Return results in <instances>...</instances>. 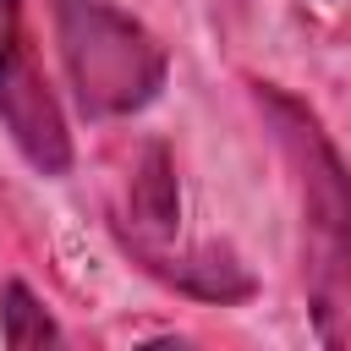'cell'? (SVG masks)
Instances as JSON below:
<instances>
[{
	"instance_id": "cell-1",
	"label": "cell",
	"mask_w": 351,
	"mask_h": 351,
	"mask_svg": "<svg viewBox=\"0 0 351 351\" xmlns=\"http://www.w3.org/2000/svg\"><path fill=\"white\" fill-rule=\"evenodd\" d=\"M258 104L302 203V280L313 329L324 346H351V176L307 104L285 99L280 88H258Z\"/></svg>"
},
{
	"instance_id": "cell-2",
	"label": "cell",
	"mask_w": 351,
	"mask_h": 351,
	"mask_svg": "<svg viewBox=\"0 0 351 351\" xmlns=\"http://www.w3.org/2000/svg\"><path fill=\"white\" fill-rule=\"evenodd\" d=\"M55 38L88 115H132L165 88L159 38L110 0H55Z\"/></svg>"
},
{
	"instance_id": "cell-3",
	"label": "cell",
	"mask_w": 351,
	"mask_h": 351,
	"mask_svg": "<svg viewBox=\"0 0 351 351\" xmlns=\"http://www.w3.org/2000/svg\"><path fill=\"white\" fill-rule=\"evenodd\" d=\"M0 121L16 143V154L38 176L71 170V132H66L60 99L38 66L22 0H0Z\"/></svg>"
},
{
	"instance_id": "cell-4",
	"label": "cell",
	"mask_w": 351,
	"mask_h": 351,
	"mask_svg": "<svg viewBox=\"0 0 351 351\" xmlns=\"http://www.w3.org/2000/svg\"><path fill=\"white\" fill-rule=\"evenodd\" d=\"M176 219H181V192H176L170 148L148 143L143 159H137V170H132V247H137V258L159 252L176 236Z\"/></svg>"
},
{
	"instance_id": "cell-5",
	"label": "cell",
	"mask_w": 351,
	"mask_h": 351,
	"mask_svg": "<svg viewBox=\"0 0 351 351\" xmlns=\"http://www.w3.org/2000/svg\"><path fill=\"white\" fill-rule=\"evenodd\" d=\"M0 335H5V346H16V351H33V346H60L55 318L38 307V296H33L22 280H11V285L0 291Z\"/></svg>"
}]
</instances>
